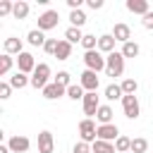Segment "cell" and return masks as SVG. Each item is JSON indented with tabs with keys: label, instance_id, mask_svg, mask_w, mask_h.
<instances>
[{
	"label": "cell",
	"instance_id": "cell-1",
	"mask_svg": "<svg viewBox=\"0 0 153 153\" xmlns=\"http://www.w3.org/2000/svg\"><path fill=\"white\" fill-rule=\"evenodd\" d=\"M84 62H86V69H91V72H103V69L108 67V60L100 55V50H88V53H84Z\"/></svg>",
	"mask_w": 153,
	"mask_h": 153
},
{
	"label": "cell",
	"instance_id": "cell-2",
	"mask_svg": "<svg viewBox=\"0 0 153 153\" xmlns=\"http://www.w3.org/2000/svg\"><path fill=\"white\" fill-rule=\"evenodd\" d=\"M108 67H105V72H108V76H122V72H124V55L122 53H110L108 57Z\"/></svg>",
	"mask_w": 153,
	"mask_h": 153
},
{
	"label": "cell",
	"instance_id": "cell-3",
	"mask_svg": "<svg viewBox=\"0 0 153 153\" xmlns=\"http://www.w3.org/2000/svg\"><path fill=\"white\" fill-rule=\"evenodd\" d=\"M48 76H50V65H45V62L36 65V69H33V74H31V86L43 91V88L48 86Z\"/></svg>",
	"mask_w": 153,
	"mask_h": 153
},
{
	"label": "cell",
	"instance_id": "cell-4",
	"mask_svg": "<svg viewBox=\"0 0 153 153\" xmlns=\"http://www.w3.org/2000/svg\"><path fill=\"white\" fill-rule=\"evenodd\" d=\"M79 136H81V141H86V143H93V141L98 139V127H96V122H93L91 117H86V120L79 122Z\"/></svg>",
	"mask_w": 153,
	"mask_h": 153
},
{
	"label": "cell",
	"instance_id": "cell-5",
	"mask_svg": "<svg viewBox=\"0 0 153 153\" xmlns=\"http://www.w3.org/2000/svg\"><path fill=\"white\" fill-rule=\"evenodd\" d=\"M57 22H60L57 10H45L43 14H38V29H41V31H50V29H55Z\"/></svg>",
	"mask_w": 153,
	"mask_h": 153
},
{
	"label": "cell",
	"instance_id": "cell-6",
	"mask_svg": "<svg viewBox=\"0 0 153 153\" xmlns=\"http://www.w3.org/2000/svg\"><path fill=\"white\" fill-rule=\"evenodd\" d=\"M79 84L84 86V91H86V93H96V91H98V72L84 69V72H81V79H79Z\"/></svg>",
	"mask_w": 153,
	"mask_h": 153
},
{
	"label": "cell",
	"instance_id": "cell-7",
	"mask_svg": "<svg viewBox=\"0 0 153 153\" xmlns=\"http://www.w3.org/2000/svg\"><path fill=\"white\" fill-rule=\"evenodd\" d=\"M122 110H124V115H127L129 120H136V117L141 115V105H139L136 96H124V98H122Z\"/></svg>",
	"mask_w": 153,
	"mask_h": 153
},
{
	"label": "cell",
	"instance_id": "cell-8",
	"mask_svg": "<svg viewBox=\"0 0 153 153\" xmlns=\"http://www.w3.org/2000/svg\"><path fill=\"white\" fill-rule=\"evenodd\" d=\"M36 69V60L31 53H22L17 55V72H24V74H33Z\"/></svg>",
	"mask_w": 153,
	"mask_h": 153
},
{
	"label": "cell",
	"instance_id": "cell-9",
	"mask_svg": "<svg viewBox=\"0 0 153 153\" xmlns=\"http://www.w3.org/2000/svg\"><path fill=\"white\" fill-rule=\"evenodd\" d=\"M98 139L100 141H117L120 139V129L115 124H98Z\"/></svg>",
	"mask_w": 153,
	"mask_h": 153
},
{
	"label": "cell",
	"instance_id": "cell-10",
	"mask_svg": "<svg viewBox=\"0 0 153 153\" xmlns=\"http://www.w3.org/2000/svg\"><path fill=\"white\" fill-rule=\"evenodd\" d=\"M55 151V139L50 131H41L38 134V153H53Z\"/></svg>",
	"mask_w": 153,
	"mask_h": 153
},
{
	"label": "cell",
	"instance_id": "cell-11",
	"mask_svg": "<svg viewBox=\"0 0 153 153\" xmlns=\"http://www.w3.org/2000/svg\"><path fill=\"white\" fill-rule=\"evenodd\" d=\"M81 103H84V115H88V117H91V115H96V112H98V108H100V100H98V96H96V93H86Z\"/></svg>",
	"mask_w": 153,
	"mask_h": 153
},
{
	"label": "cell",
	"instance_id": "cell-12",
	"mask_svg": "<svg viewBox=\"0 0 153 153\" xmlns=\"http://www.w3.org/2000/svg\"><path fill=\"white\" fill-rule=\"evenodd\" d=\"M7 146H10V151H12V153H24V151H29L31 141H29L26 136H12V139L7 141Z\"/></svg>",
	"mask_w": 153,
	"mask_h": 153
},
{
	"label": "cell",
	"instance_id": "cell-13",
	"mask_svg": "<svg viewBox=\"0 0 153 153\" xmlns=\"http://www.w3.org/2000/svg\"><path fill=\"white\" fill-rule=\"evenodd\" d=\"M112 38L120 41V43L124 45V43H129V38H131V29H129L127 24H115V29H112Z\"/></svg>",
	"mask_w": 153,
	"mask_h": 153
},
{
	"label": "cell",
	"instance_id": "cell-14",
	"mask_svg": "<svg viewBox=\"0 0 153 153\" xmlns=\"http://www.w3.org/2000/svg\"><path fill=\"white\" fill-rule=\"evenodd\" d=\"M2 48H5V53H7V55H22V53H24V50H22V38H17V36L5 38Z\"/></svg>",
	"mask_w": 153,
	"mask_h": 153
},
{
	"label": "cell",
	"instance_id": "cell-15",
	"mask_svg": "<svg viewBox=\"0 0 153 153\" xmlns=\"http://www.w3.org/2000/svg\"><path fill=\"white\" fill-rule=\"evenodd\" d=\"M65 93H67V88L60 86V84H55V81L43 88V98H48V100H55V98H60V96H65Z\"/></svg>",
	"mask_w": 153,
	"mask_h": 153
},
{
	"label": "cell",
	"instance_id": "cell-16",
	"mask_svg": "<svg viewBox=\"0 0 153 153\" xmlns=\"http://www.w3.org/2000/svg\"><path fill=\"white\" fill-rule=\"evenodd\" d=\"M115 38H112V33H105V36H98V50L100 53H115Z\"/></svg>",
	"mask_w": 153,
	"mask_h": 153
},
{
	"label": "cell",
	"instance_id": "cell-17",
	"mask_svg": "<svg viewBox=\"0 0 153 153\" xmlns=\"http://www.w3.org/2000/svg\"><path fill=\"white\" fill-rule=\"evenodd\" d=\"M127 10H129V12H134V14H141V17L151 12L146 0H127Z\"/></svg>",
	"mask_w": 153,
	"mask_h": 153
},
{
	"label": "cell",
	"instance_id": "cell-18",
	"mask_svg": "<svg viewBox=\"0 0 153 153\" xmlns=\"http://www.w3.org/2000/svg\"><path fill=\"white\" fill-rule=\"evenodd\" d=\"M26 41H29V43H31V45H36V48H38V45H41V48H43V45H45V41H48V38H45V36H43V31H41V29H31V31H29V33H26Z\"/></svg>",
	"mask_w": 153,
	"mask_h": 153
},
{
	"label": "cell",
	"instance_id": "cell-19",
	"mask_svg": "<svg viewBox=\"0 0 153 153\" xmlns=\"http://www.w3.org/2000/svg\"><path fill=\"white\" fill-rule=\"evenodd\" d=\"M96 120L100 124H112V108L110 105H100L98 112H96Z\"/></svg>",
	"mask_w": 153,
	"mask_h": 153
},
{
	"label": "cell",
	"instance_id": "cell-20",
	"mask_svg": "<svg viewBox=\"0 0 153 153\" xmlns=\"http://www.w3.org/2000/svg\"><path fill=\"white\" fill-rule=\"evenodd\" d=\"M91 151H93V153H115V143H110V141H100V139H96V141L91 143Z\"/></svg>",
	"mask_w": 153,
	"mask_h": 153
},
{
	"label": "cell",
	"instance_id": "cell-21",
	"mask_svg": "<svg viewBox=\"0 0 153 153\" xmlns=\"http://www.w3.org/2000/svg\"><path fill=\"white\" fill-rule=\"evenodd\" d=\"M69 55H72V43H69V41H60L55 57H57V60H69Z\"/></svg>",
	"mask_w": 153,
	"mask_h": 153
},
{
	"label": "cell",
	"instance_id": "cell-22",
	"mask_svg": "<svg viewBox=\"0 0 153 153\" xmlns=\"http://www.w3.org/2000/svg\"><path fill=\"white\" fill-rule=\"evenodd\" d=\"M26 84H31V79H29L24 72H17L14 76H10V86H12V88H24Z\"/></svg>",
	"mask_w": 153,
	"mask_h": 153
},
{
	"label": "cell",
	"instance_id": "cell-23",
	"mask_svg": "<svg viewBox=\"0 0 153 153\" xmlns=\"http://www.w3.org/2000/svg\"><path fill=\"white\" fill-rule=\"evenodd\" d=\"M105 98H108V100L124 98V91H122V86H120V84H110V86H105Z\"/></svg>",
	"mask_w": 153,
	"mask_h": 153
},
{
	"label": "cell",
	"instance_id": "cell-24",
	"mask_svg": "<svg viewBox=\"0 0 153 153\" xmlns=\"http://www.w3.org/2000/svg\"><path fill=\"white\" fill-rule=\"evenodd\" d=\"M65 41H69V43H81V41H84V33H81V29H76V26H69V29L65 31Z\"/></svg>",
	"mask_w": 153,
	"mask_h": 153
},
{
	"label": "cell",
	"instance_id": "cell-25",
	"mask_svg": "<svg viewBox=\"0 0 153 153\" xmlns=\"http://www.w3.org/2000/svg\"><path fill=\"white\" fill-rule=\"evenodd\" d=\"M69 22H72V26L81 29V26L86 24V14H84L81 10H72V12H69Z\"/></svg>",
	"mask_w": 153,
	"mask_h": 153
},
{
	"label": "cell",
	"instance_id": "cell-26",
	"mask_svg": "<svg viewBox=\"0 0 153 153\" xmlns=\"http://www.w3.org/2000/svg\"><path fill=\"white\" fill-rule=\"evenodd\" d=\"M124 57H136L139 53H141V48H139V43H134V41H129V43H124L122 45V50H120Z\"/></svg>",
	"mask_w": 153,
	"mask_h": 153
},
{
	"label": "cell",
	"instance_id": "cell-27",
	"mask_svg": "<svg viewBox=\"0 0 153 153\" xmlns=\"http://www.w3.org/2000/svg\"><path fill=\"white\" fill-rule=\"evenodd\" d=\"M12 65H14L12 55L2 53V57H0V76H7V74H10V69H12Z\"/></svg>",
	"mask_w": 153,
	"mask_h": 153
},
{
	"label": "cell",
	"instance_id": "cell-28",
	"mask_svg": "<svg viewBox=\"0 0 153 153\" xmlns=\"http://www.w3.org/2000/svg\"><path fill=\"white\" fill-rule=\"evenodd\" d=\"M67 96H69L72 100H84L86 93H84V86H81V84H72V86L67 88Z\"/></svg>",
	"mask_w": 153,
	"mask_h": 153
},
{
	"label": "cell",
	"instance_id": "cell-29",
	"mask_svg": "<svg viewBox=\"0 0 153 153\" xmlns=\"http://www.w3.org/2000/svg\"><path fill=\"white\" fill-rule=\"evenodd\" d=\"M146 151H148V141L143 136L131 139V153H146Z\"/></svg>",
	"mask_w": 153,
	"mask_h": 153
},
{
	"label": "cell",
	"instance_id": "cell-30",
	"mask_svg": "<svg viewBox=\"0 0 153 153\" xmlns=\"http://www.w3.org/2000/svg\"><path fill=\"white\" fill-rule=\"evenodd\" d=\"M17 19H24L26 14H29V2H24V0H17L14 2V12H12Z\"/></svg>",
	"mask_w": 153,
	"mask_h": 153
},
{
	"label": "cell",
	"instance_id": "cell-31",
	"mask_svg": "<svg viewBox=\"0 0 153 153\" xmlns=\"http://www.w3.org/2000/svg\"><path fill=\"white\" fill-rule=\"evenodd\" d=\"M115 151H117V153H129V151H131V139L120 136V139L115 141Z\"/></svg>",
	"mask_w": 153,
	"mask_h": 153
},
{
	"label": "cell",
	"instance_id": "cell-32",
	"mask_svg": "<svg viewBox=\"0 0 153 153\" xmlns=\"http://www.w3.org/2000/svg\"><path fill=\"white\" fill-rule=\"evenodd\" d=\"M122 91H124V96H134L136 93V88H139V84H136V79H124L122 84Z\"/></svg>",
	"mask_w": 153,
	"mask_h": 153
},
{
	"label": "cell",
	"instance_id": "cell-33",
	"mask_svg": "<svg viewBox=\"0 0 153 153\" xmlns=\"http://www.w3.org/2000/svg\"><path fill=\"white\" fill-rule=\"evenodd\" d=\"M81 45L86 48V53H88V50H98V38H96L93 33H86L84 41H81Z\"/></svg>",
	"mask_w": 153,
	"mask_h": 153
},
{
	"label": "cell",
	"instance_id": "cell-34",
	"mask_svg": "<svg viewBox=\"0 0 153 153\" xmlns=\"http://www.w3.org/2000/svg\"><path fill=\"white\" fill-rule=\"evenodd\" d=\"M12 12H14V2L0 0V17H7V14H12Z\"/></svg>",
	"mask_w": 153,
	"mask_h": 153
},
{
	"label": "cell",
	"instance_id": "cell-35",
	"mask_svg": "<svg viewBox=\"0 0 153 153\" xmlns=\"http://www.w3.org/2000/svg\"><path fill=\"white\" fill-rule=\"evenodd\" d=\"M55 84H60V86L69 88V86H72V81H69V72H57V76H55Z\"/></svg>",
	"mask_w": 153,
	"mask_h": 153
},
{
	"label": "cell",
	"instance_id": "cell-36",
	"mask_svg": "<svg viewBox=\"0 0 153 153\" xmlns=\"http://www.w3.org/2000/svg\"><path fill=\"white\" fill-rule=\"evenodd\" d=\"M57 43H60L57 38H48V41H45V45H43V50H45L48 55H55V53H57Z\"/></svg>",
	"mask_w": 153,
	"mask_h": 153
},
{
	"label": "cell",
	"instance_id": "cell-37",
	"mask_svg": "<svg viewBox=\"0 0 153 153\" xmlns=\"http://www.w3.org/2000/svg\"><path fill=\"white\" fill-rule=\"evenodd\" d=\"M72 153H93V151H91V143H86V141H76L74 148H72Z\"/></svg>",
	"mask_w": 153,
	"mask_h": 153
},
{
	"label": "cell",
	"instance_id": "cell-38",
	"mask_svg": "<svg viewBox=\"0 0 153 153\" xmlns=\"http://www.w3.org/2000/svg\"><path fill=\"white\" fill-rule=\"evenodd\" d=\"M10 93H12V86H10L7 81H2V84H0V98L5 100V98H10Z\"/></svg>",
	"mask_w": 153,
	"mask_h": 153
},
{
	"label": "cell",
	"instance_id": "cell-39",
	"mask_svg": "<svg viewBox=\"0 0 153 153\" xmlns=\"http://www.w3.org/2000/svg\"><path fill=\"white\" fill-rule=\"evenodd\" d=\"M141 24H143L146 29H153V12H148V14H143V19H141Z\"/></svg>",
	"mask_w": 153,
	"mask_h": 153
},
{
	"label": "cell",
	"instance_id": "cell-40",
	"mask_svg": "<svg viewBox=\"0 0 153 153\" xmlns=\"http://www.w3.org/2000/svg\"><path fill=\"white\" fill-rule=\"evenodd\" d=\"M88 7L91 10H100L103 7V0H88Z\"/></svg>",
	"mask_w": 153,
	"mask_h": 153
},
{
	"label": "cell",
	"instance_id": "cell-41",
	"mask_svg": "<svg viewBox=\"0 0 153 153\" xmlns=\"http://www.w3.org/2000/svg\"><path fill=\"white\" fill-rule=\"evenodd\" d=\"M67 5H69V10H79L81 7V0H67Z\"/></svg>",
	"mask_w": 153,
	"mask_h": 153
},
{
	"label": "cell",
	"instance_id": "cell-42",
	"mask_svg": "<svg viewBox=\"0 0 153 153\" xmlns=\"http://www.w3.org/2000/svg\"><path fill=\"white\" fill-rule=\"evenodd\" d=\"M0 153H12V151H10V146H0Z\"/></svg>",
	"mask_w": 153,
	"mask_h": 153
},
{
	"label": "cell",
	"instance_id": "cell-43",
	"mask_svg": "<svg viewBox=\"0 0 153 153\" xmlns=\"http://www.w3.org/2000/svg\"><path fill=\"white\" fill-rule=\"evenodd\" d=\"M129 153H131V151H129Z\"/></svg>",
	"mask_w": 153,
	"mask_h": 153
}]
</instances>
